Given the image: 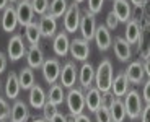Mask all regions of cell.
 I'll use <instances>...</instances> for the list:
<instances>
[{"label": "cell", "mask_w": 150, "mask_h": 122, "mask_svg": "<svg viewBox=\"0 0 150 122\" xmlns=\"http://www.w3.org/2000/svg\"><path fill=\"white\" fill-rule=\"evenodd\" d=\"M69 52L72 54L75 60H80V62H86L88 56H90V42L85 41L83 37H75L70 41V49Z\"/></svg>", "instance_id": "6"}, {"label": "cell", "mask_w": 150, "mask_h": 122, "mask_svg": "<svg viewBox=\"0 0 150 122\" xmlns=\"http://www.w3.org/2000/svg\"><path fill=\"white\" fill-rule=\"evenodd\" d=\"M26 60H28V67L33 68V70L42 67L46 59H44V54H42V49L39 47V44L30 46V49L26 51Z\"/></svg>", "instance_id": "18"}, {"label": "cell", "mask_w": 150, "mask_h": 122, "mask_svg": "<svg viewBox=\"0 0 150 122\" xmlns=\"http://www.w3.org/2000/svg\"><path fill=\"white\" fill-rule=\"evenodd\" d=\"M33 122H49V121H46L44 117H39V119H34Z\"/></svg>", "instance_id": "45"}, {"label": "cell", "mask_w": 150, "mask_h": 122, "mask_svg": "<svg viewBox=\"0 0 150 122\" xmlns=\"http://www.w3.org/2000/svg\"><path fill=\"white\" fill-rule=\"evenodd\" d=\"M8 4H10L8 0H0V10H5L8 7Z\"/></svg>", "instance_id": "44"}, {"label": "cell", "mask_w": 150, "mask_h": 122, "mask_svg": "<svg viewBox=\"0 0 150 122\" xmlns=\"http://www.w3.org/2000/svg\"><path fill=\"white\" fill-rule=\"evenodd\" d=\"M96 18H95L93 13L86 10L82 15V20H80V33H82V37L85 41L90 42L95 37V31H96Z\"/></svg>", "instance_id": "9"}, {"label": "cell", "mask_w": 150, "mask_h": 122, "mask_svg": "<svg viewBox=\"0 0 150 122\" xmlns=\"http://www.w3.org/2000/svg\"><path fill=\"white\" fill-rule=\"evenodd\" d=\"M39 31H41V36L42 37H54L56 36V31H57V21L56 18H52V16L49 15V13H46V15H42L41 18H39Z\"/></svg>", "instance_id": "19"}, {"label": "cell", "mask_w": 150, "mask_h": 122, "mask_svg": "<svg viewBox=\"0 0 150 122\" xmlns=\"http://www.w3.org/2000/svg\"><path fill=\"white\" fill-rule=\"evenodd\" d=\"M65 103H67L69 112H70L72 117H77V116L83 114V109H85V93L80 88H70L69 93L65 94Z\"/></svg>", "instance_id": "2"}, {"label": "cell", "mask_w": 150, "mask_h": 122, "mask_svg": "<svg viewBox=\"0 0 150 122\" xmlns=\"http://www.w3.org/2000/svg\"><path fill=\"white\" fill-rule=\"evenodd\" d=\"M54 52H56V56L59 57H65L69 54V49H70V39H69V33L65 31H60L54 36Z\"/></svg>", "instance_id": "20"}, {"label": "cell", "mask_w": 150, "mask_h": 122, "mask_svg": "<svg viewBox=\"0 0 150 122\" xmlns=\"http://www.w3.org/2000/svg\"><path fill=\"white\" fill-rule=\"evenodd\" d=\"M140 121L142 122H150V104H147L140 112Z\"/></svg>", "instance_id": "38"}, {"label": "cell", "mask_w": 150, "mask_h": 122, "mask_svg": "<svg viewBox=\"0 0 150 122\" xmlns=\"http://www.w3.org/2000/svg\"><path fill=\"white\" fill-rule=\"evenodd\" d=\"M117 25H119V20L116 18V15L112 13V10L108 13V16H106V28L108 30H116Z\"/></svg>", "instance_id": "36"}, {"label": "cell", "mask_w": 150, "mask_h": 122, "mask_svg": "<svg viewBox=\"0 0 150 122\" xmlns=\"http://www.w3.org/2000/svg\"><path fill=\"white\" fill-rule=\"evenodd\" d=\"M8 2H10V4H13V2H18V0H8Z\"/></svg>", "instance_id": "47"}, {"label": "cell", "mask_w": 150, "mask_h": 122, "mask_svg": "<svg viewBox=\"0 0 150 122\" xmlns=\"http://www.w3.org/2000/svg\"><path fill=\"white\" fill-rule=\"evenodd\" d=\"M101 104H103V93L100 91L96 86H91V88L86 90V93H85V107H88V111L96 112Z\"/></svg>", "instance_id": "14"}, {"label": "cell", "mask_w": 150, "mask_h": 122, "mask_svg": "<svg viewBox=\"0 0 150 122\" xmlns=\"http://www.w3.org/2000/svg\"><path fill=\"white\" fill-rule=\"evenodd\" d=\"M18 80H20V86H21L23 90H31L36 83H34V72L33 68H30V67H25V68H21L18 73Z\"/></svg>", "instance_id": "28"}, {"label": "cell", "mask_w": 150, "mask_h": 122, "mask_svg": "<svg viewBox=\"0 0 150 122\" xmlns=\"http://www.w3.org/2000/svg\"><path fill=\"white\" fill-rule=\"evenodd\" d=\"M95 42H96L98 49L100 51H108L109 47L112 46V37L109 30L106 28V25H100L96 26V31H95Z\"/></svg>", "instance_id": "16"}, {"label": "cell", "mask_w": 150, "mask_h": 122, "mask_svg": "<svg viewBox=\"0 0 150 122\" xmlns=\"http://www.w3.org/2000/svg\"><path fill=\"white\" fill-rule=\"evenodd\" d=\"M57 112H59L57 106H56V104H52V103H49V101L44 104V107H42V114H44L46 121H51V119H52Z\"/></svg>", "instance_id": "33"}, {"label": "cell", "mask_w": 150, "mask_h": 122, "mask_svg": "<svg viewBox=\"0 0 150 122\" xmlns=\"http://www.w3.org/2000/svg\"><path fill=\"white\" fill-rule=\"evenodd\" d=\"M49 122H67V117H65V116L62 114V112H57V114L54 116V117L51 119Z\"/></svg>", "instance_id": "40"}, {"label": "cell", "mask_w": 150, "mask_h": 122, "mask_svg": "<svg viewBox=\"0 0 150 122\" xmlns=\"http://www.w3.org/2000/svg\"><path fill=\"white\" fill-rule=\"evenodd\" d=\"M95 81V68L90 62H83V65L79 68V83L83 90L91 88Z\"/></svg>", "instance_id": "17"}, {"label": "cell", "mask_w": 150, "mask_h": 122, "mask_svg": "<svg viewBox=\"0 0 150 122\" xmlns=\"http://www.w3.org/2000/svg\"><path fill=\"white\" fill-rule=\"evenodd\" d=\"M69 8V4L67 0H52L51 4H49V15L52 16V18H60V16L65 15V11Z\"/></svg>", "instance_id": "29"}, {"label": "cell", "mask_w": 150, "mask_h": 122, "mask_svg": "<svg viewBox=\"0 0 150 122\" xmlns=\"http://www.w3.org/2000/svg\"><path fill=\"white\" fill-rule=\"evenodd\" d=\"M0 90H2V85H0Z\"/></svg>", "instance_id": "48"}, {"label": "cell", "mask_w": 150, "mask_h": 122, "mask_svg": "<svg viewBox=\"0 0 150 122\" xmlns=\"http://www.w3.org/2000/svg\"><path fill=\"white\" fill-rule=\"evenodd\" d=\"M95 117H96V122H112V121H111V112H109L108 104L103 103L101 106H100V109L95 112Z\"/></svg>", "instance_id": "31"}, {"label": "cell", "mask_w": 150, "mask_h": 122, "mask_svg": "<svg viewBox=\"0 0 150 122\" xmlns=\"http://www.w3.org/2000/svg\"><path fill=\"white\" fill-rule=\"evenodd\" d=\"M144 70H145V75L150 78V56L144 60Z\"/></svg>", "instance_id": "41"}, {"label": "cell", "mask_w": 150, "mask_h": 122, "mask_svg": "<svg viewBox=\"0 0 150 122\" xmlns=\"http://www.w3.org/2000/svg\"><path fill=\"white\" fill-rule=\"evenodd\" d=\"M124 107H126V114L129 119L135 121L137 117H140V112L144 109L142 98H140L137 90H129L126 98H124Z\"/></svg>", "instance_id": "3"}, {"label": "cell", "mask_w": 150, "mask_h": 122, "mask_svg": "<svg viewBox=\"0 0 150 122\" xmlns=\"http://www.w3.org/2000/svg\"><path fill=\"white\" fill-rule=\"evenodd\" d=\"M60 70H62V67H60L57 59H46L41 67L42 77H44V80L47 81L49 85L57 83V80L60 78Z\"/></svg>", "instance_id": "7"}, {"label": "cell", "mask_w": 150, "mask_h": 122, "mask_svg": "<svg viewBox=\"0 0 150 122\" xmlns=\"http://www.w3.org/2000/svg\"><path fill=\"white\" fill-rule=\"evenodd\" d=\"M103 5H105V0H88V8L86 10L93 13V15H96L103 10Z\"/></svg>", "instance_id": "35"}, {"label": "cell", "mask_w": 150, "mask_h": 122, "mask_svg": "<svg viewBox=\"0 0 150 122\" xmlns=\"http://www.w3.org/2000/svg\"><path fill=\"white\" fill-rule=\"evenodd\" d=\"M28 98H30V104L33 109H42L44 104L47 103V94L42 90V86H39V85H34L30 90V96Z\"/></svg>", "instance_id": "23"}, {"label": "cell", "mask_w": 150, "mask_h": 122, "mask_svg": "<svg viewBox=\"0 0 150 122\" xmlns=\"http://www.w3.org/2000/svg\"><path fill=\"white\" fill-rule=\"evenodd\" d=\"M0 25L7 33H13L18 26V16H16V8L13 5H8L4 10V15L0 18Z\"/></svg>", "instance_id": "12"}, {"label": "cell", "mask_w": 150, "mask_h": 122, "mask_svg": "<svg viewBox=\"0 0 150 122\" xmlns=\"http://www.w3.org/2000/svg\"><path fill=\"white\" fill-rule=\"evenodd\" d=\"M20 80H18V75L15 72H10L7 77V81H5V96L8 99H16L20 94Z\"/></svg>", "instance_id": "25"}, {"label": "cell", "mask_w": 150, "mask_h": 122, "mask_svg": "<svg viewBox=\"0 0 150 122\" xmlns=\"http://www.w3.org/2000/svg\"><path fill=\"white\" fill-rule=\"evenodd\" d=\"M26 54V44L20 34H15L11 36L10 41H8V46H7V56L11 62H16L20 60L23 56Z\"/></svg>", "instance_id": "5"}, {"label": "cell", "mask_w": 150, "mask_h": 122, "mask_svg": "<svg viewBox=\"0 0 150 122\" xmlns=\"http://www.w3.org/2000/svg\"><path fill=\"white\" fill-rule=\"evenodd\" d=\"M95 85L103 94H108L111 91L112 85V65L108 59L101 60L98 68L95 70Z\"/></svg>", "instance_id": "1"}, {"label": "cell", "mask_w": 150, "mask_h": 122, "mask_svg": "<svg viewBox=\"0 0 150 122\" xmlns=\"http://www.w3.org/2000/svg\"><path fill=\"white\" fill-rule=\"evenodd\" d=\"M129 80L127 77H126V73H119L116 78H112V85H111V93H112V96H116V98H122L127 94L129 91Z\"/></svg>", "instance_id": "22"}, {"label": "cell", "mask_w": 150, "mask_h": 122, "mask_svg": "<svg viewBox=\"0 0 150 122\" xmlns=\"http://www.w3.org/2000/svg\"><path fill=\"white\" fill-rule=\"evenodd\" d=\"M60 85L64 86V88H74L75 86V81L79 80V68L75 67L74 62H67L64 67H62V70H60Z\"/></svg>", "instance_id": "10"}, {"label": "cell", "mask_w": 150, "mask_h": 122, "mask_svg": "<svg viewBox=\"0 0 150 122\" xmlns=\"http://www.w3.org/2000/svg\"><path fill=\"white\" fill-rule=\"evenodd\" d=\"M25 36H26V41L30 42L31 46H36L39 44V39H41V31H39V25L38 23H31L25 28Z\"/></svg>", "instance_id": "30"}, {"label": "cell", "mask_w": 150, "mask_h": 122, "mask_svg": "<svg viewBox=\"0 0 150 122\" xmlns=\"http://www.w3.org/2000/svg\"><path fill=\"white\" fill-rule=\"evenodd\" d=\"M109 112H111V121L112 122H124L126 121V107H124V101L121 98H112L111 103L108 104Z\"/></svg>", "instance_id": "24"}, {"label": "cell", "mask_w": 150, "mask_h": 122, "mask_svg": "<svg viewBox=\"0 0 150 122\" xmlns=\"http://www.w3.org/2000/svg\"><path fill=\"white\" fill-rule=\"evenodd\" d=\"M47 101L49 103H52V104H56V106H59V104H62L65 101L64 86L60 85V83H54V85H51L49 93H47Z\"/></svg>", "instance_id": "27"}, {"label": "cell", "mask_w": 150, "mask_h": 122, "mask_svg": "<svg viewBox=\"0 0 150 122\" xmlns=\"http://www.w3.org/2000/svg\"><path fill=\"white\" fill-rule=\"evenodd\" d=\"M33 10L36 15H46L49 11V0H31Z\"/></svg>", "instance_id": "32"}, {"label": "cell", "mask_w": 150, "mask_h": 122, "mask_svg": "<svg viewBox=\"0 0 150 122\" xmlns=\"http://www.w3.org/2000/svg\"><path fill=\"white\" fill-rule=\"evenodd\" d=\"M10 117V106H8L7 99L0 96V122L7 121Z\"/></svg>", "instance_id": "34"}, {"label": "cell", "mask_w": 150, "mask_h": 122, "mask_svg": "<svg viewBox=\"0 0 150 122\" xmlns=\"http://www.w3.org/2000/svg\"><path fill=\"white\" fill-rule=\"evenodd\" d=\"M4 122H5V121H4Z\"/></svg>", "instance_id": "49"}, {"label": "cell", "mask_w": 150, "mask_h": 122, "mask_svg": "<svg viewBox=\"0 0 150 122\" xmlns=\"http://www.w3.org/2000/svg\"><path fill=\"white\" fill-rule=\"evenodd\" d=\"M140 33H142V30H140V25L137 20H129L127 23H126V30H124V39L127 41L129 44H135V42H139V37H140Z\"/></svg>", "instance_id": "26"}, {"label": "cell", "mask_w": 150, "mask_h": 122, "mask_svg": "<svg viewBox=\"0 0 150 122\" xmlns=\"http://www.w3.org/2000/svg\"><path fill=\"white\" fill-rule=\"evenodd\" d=\"M74 122H91V121H90V117H88V116L80 114V116H77V117H74Z\"/></svg>", "instance_id": "42"}, {"label": "cell", "mask_w": 150, "mask_h": 122, "mask_svg": "<svg viewBox=\"0 0 150 122\" xmlns=\"http://www.w3.org/2000/svg\"><path fill=\"white\" fill-rule=\"evenodd\" d=\"M80 20H82V11H80L79 4L69 5L67 11L64 15V31L65 33H75L80 28Z\"/></svg>", "instance_id": "4"}, {"label": "cell", "mask_w": 150, "mask_h": 122, "mask_svg": "<svg viewBox=\"0 0 150 122\" xmlns=\"http://www.w3.org/2000/svg\"><path fill=\"white\" fill-rule=\"evenodd\" d=\"M16 16H18V25L25 26L33 23V16H34V10L31 5V0H18L16 2Z\"/></svg>", "instance_id": "8"}, {"label": "cell", "mask_w": 150, "mask_h": 122, "mask_svg": "<svg viewBox=\"0 0 150 122\" xmlns=\"http://www.w3.org/2000/svg\"><path fill=\"white\" fill-rule=\"evenodd\" d=\"M134 7H144V4H145V0H129Z\"/></svg>", "instance_id": "43"}, {"label": "cell", "mask_w": 150, "mask_h": 122, "mask_svg": "<svg viewBox=\"0 0 150 122\" xmlns=\"http://www.w3.org/2000/svg\"><path fill=\"white\" fill-rule=\"evenodd\" d=\"M75 4H82V2H85V0H74Z\"/></svg>", "instance_id": "46"}, {"label": "cell", "mask_w": 150, "mask_h": 122, "mask_svg": "<svg viewBox=\"0 0 150 122\" xmlns=\"http://www.w3.org/2000/svg\"><path fill=\"white\" fill-rule=\"evenodd\" d=\"M112 13L119 23H127L132 20V5L129 0H112Z\"/></svg>", "instance_id": "11"}, {"label": "cell", "mask_w": 150, "mask_h": 122, "mask_svg": "<svg viewBox=\"0 0 150 122\" xmlns=\"http://www.w3.org/2000/svg\"><path fill=\"white\" fill-rule=\"evenodd\" d=\"M126 77H127L129 83L131 85H140L145 77V70H144V63H140L139 60H135V62H131L126 68Z\"/></svg>", "instance_id": "13"}, {"label": "cell", "mask_w": 150, "mask_h": 122, "mask_svg": "<svg viewBox=\"0 0 150 122\" xmlns=\"http://www.w3.org/2000/svg\"><path fill=\"white\" fill-rule=\"evenodd\" d=\"M7 62H8V56L5 54V52H0V73L5 72V68H7Z\"/></svg>", "instance_id": "39"}, {"label": "cell", "mask_w": 150, "mask_h": 122, "mask_svg": "<svg viewBox=\"0 0 150 122\" xmlns=\"http://www.w3.org/2000/svg\"><path fill=\"white\" fill-rule=\"evenodd\" d=\"M112 46H114V54L121 62H129L132 59V49L131 44L124 37H114L112 41Z\"/></svg>", "instance_id": "15"}, {"label": "cell", "mask_w": 150, "mask_h": 122, "mask_svg": "<svg viewBox=\"0 0 150 122\" xmlns=\"http://www.w3.org/2000/svg\"><path fill=\"white\" fill-rule=\"evenodd\" d=\"M30 117V109H28L25 101H15V104L10 107V121L11 122H26Z\"/></svg>", "instance_id": "21"}, {"label": "cell", "mask_w": 150, "mask_h": 122, "mask_svg": "<svg viewBox=\"0 0 150 122\" xmlns=\"http://www.w3.org/2000/svg\"><path fill=\"white\" fill-rule=\"evenodd\" d=\"M142 99L147 104H150V80H147L144 83V90H142Z\"/></svg>", "instance_id": "37"}]
</instances>
